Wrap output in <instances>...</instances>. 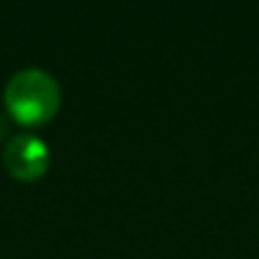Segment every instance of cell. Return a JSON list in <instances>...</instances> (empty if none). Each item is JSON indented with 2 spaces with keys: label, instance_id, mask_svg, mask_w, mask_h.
I'll return each mask as SVG.
<instances>
[{
  "label": "cell",
  "instance_id": "3957f363",
  "mask_svg": "<svg viewBox=\"0 0 259 259\" xmlns=\"http://www.w3.org/2000/svg\"><path fill=\"white\" fill-rule=\"evenodd\" d=\"M3 135H6V117L0 114V138H3Z\"/></svg>",
  "mask_w": 259,
  "mask_h": 259
},
{
  "label": "cell",
  "instance_id": "6da1fadb",
  "mask_svg": "<svg viewBox=\"0 0 259 259\" xmlns=\"http://www.w3.org/2000/svg\"><path fill=\"white\" fill-rule=\"evenodd\" d=\"M61 92L56 79L36 66L16 71L6 84V107L21 124H44L59 109Z\"/></svg>",
  "mask_w": 259,
  "mask_h": 259
},
{
  "label": "cell",
  "instance_id": "7a4b0ae2",
  "mask_svg": "<svg viewBox=\"0 0 259 259\" xmlns=\"http://www.w3.org/2000/svg\"><path fill=\"white\" fill-rule=\"evenodd\" d=\"M6 168L18 181H36L49 168V148L36 135H16L3 150Z\"/></svg>",
  "mask_w": 259,
  "mask_h": 259
}]
</instances>
